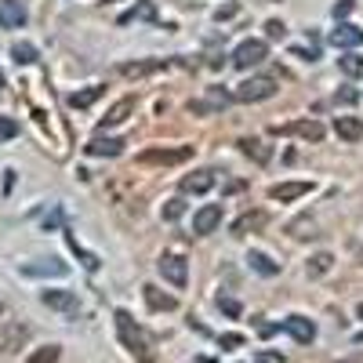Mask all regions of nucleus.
Segmentation results:
<instances>
[{"instance_id":"nucleus-1","label":"nucleus","mask_w":363,"mask_h":363,"mask_svg":"<svg viewBox=\"0 0 363 363\" xmlns=\"http://www.w3.org/2000/svg\"><path fill=\"white\" fill-rule=\"evenodd\" d=\"M116 330H120V342H124V349L131 356H138L142 363H153V345H149L145 330L131 320V313H124V309L116 313Z\"/></svg>"},{"instance_id":"nucleus-2","label":"nucleus","mask_w":363,"mask_h":363,"mask_svg":"<svg viewBox=\"0 0 363 363\" xmlns=\"http://www.w3.org/2000/svg\"><path fill=\"white\" fill-rule=\"evenodd\" d=\"M272 95H277V80L272 77H247L233 91L236 102H262V99H272Z\"/></svg>"},{"instance_id":"nucleus-3","label":"nucleus","mask_w":363,"mask_h":363,"mask_svg":"<svg viewBox=\"0 0 363 363\" xmlns=\"http://www.w3.org/2000/svg\"><path fill=\"white\" fill-rule=\"evenodd\" d=\"M193 157V145H178V149H167V145H153V149H142L138 153V164H186Z\"/></svg>"},{"instance_id":"nucleus-4","label":"nucleus","mask_w":363,"mask_h":363,"mask_svg":"<svg viewBox=\"0 0 363 363\" xmlns=\"http://www.w3.org/2000/svg\"><path fill=\"white\" fill-rule=\"evenodd\" d=\"M265 58H269V44L265 40H244L233 51V66L236 69H251V66H262Z\"/></svg>"},{"instance_id":"nucleus-5","label":"nucleus","mask_w":363,"mask_h":363,"mask_svg":"<svg viewBox=\"0 0 363 363\" xmlns=\"http://www.w3.org/2000/svg\"><path fill=\"white\" fill-rule=\"evenodd\" d=\"M157 269H160V277L167 284H174V287H186V280H189V262L182 258V255H164L157 262Z\"/></svg>"},{"instance_id":"nucleus-6","label":"nucleus","mask_w":363,"mask_h":363,"mask_svg":"<svg viewBox=\"0 0 363 363\" xmlns=\"http://www.w3.org/2000/svg\"><path fill=\"white\" fill-rule=\"evenodd\" d=\"M218 225H222V203H203L193 215V233H200V236L215 233Z\"/></svg>"},{"instance_id":"nucleus-7","label":"nucleus","mask_w":363,"mask_h":363,"mask_svg":"<svg viewBox=\"0 0 363 363\" xmlns=\"http://www.w3.org/2000/svg\"><path fill=\"white\" fill-rule=\"evenodd\" d=\"M330 44L342 48V51H352V48L363 44V29L352 26V22H338L335 29H330Z\"/></svg>"},{"instance_id":"nucleus-8","label":"nucleus","mask_w":363,"mask_h":363,"mask_svg":"<svg viewBox=\"0 0 363 363\" xmlns=\"http://www.w3.org/2000/svg\"><path fill=\"white\" fill-rule=\"evenodd\" d=\"M280 327L287 330V335H291L298 345H309V342L316 338V323H313V320H306V316H287Z\"/></svg>"},{"instance_id":"nucleus-9","label":"nucleus","mask_w":363,"mask_h":363,"mask_svg":"<svg viewBox=\"0 0 363 363\" xmlns=\"http://www.w3.org/2000/svg\"><path fill=\"white\" fill-rule=\"evenodd\" d=\"M277 135H298L306 142H320L323 138V124H320V120H294V124L277 128Z\"/></svg>"},{"instance_id":"nucleus-10","label":"nucleus","mask_w":363,"mask_h":363,"mask_svg":"<svg viewBox=\"0 0 363 363\" xmlns=\"http://www.w3.org/2000/svg\"><path fill=\"white\" fill-rule=\"evenodd\" d=\"M26 4L22 0H0V26L4 29H22L26 26Z\"/></svg>"},{"instance_id":"nucleus-11","label":"nucleus","mask_w":363,"mask_h":363,"mask_svg":"<svg viewBox=\"0 0 363 363\" xmlns=\"http://www.w3.org/2000/svg\"><path fill=\"white\" fill-rule=\"evenodd\" d=\"M40 298H44V306H48V309L69 313V316H73V313H80V301H77V294H73V291H44Z\"/></svg>"},{"instance_id":"nucleus-12","label":"nucleus","mask_w":363,"mask_h":363,"mask_svg":"<svg viewBox=\"0 0 363 363\" xmlns=\"http://www.w3.org/2000/svg\"><path fill=\"white\" fill-rule=\"evenodd\" d=\"M211 189H215V171H193V174L182 178V193L200 196V193H211Z\"/></svg>"},{"instance_id":"nucleus-13","label":"nucleus","mask_w":363,"mask_h":363,"mask_svg":"<svg viewBox=\"0 0 363 363\" xmlns=\"http://www.w3.org/2000/svg\"><path fill=\"white\" fill-rule=\"evenodd\" d=\"M167 69V58H145V62H124L120 66V73H124L128 80H138V77H149V73H160Z\"/></svg>"},{"instance_id":"nucleus-14","label":"nucleus","mask_w":363,"mask_h":363,"mask_svg":"<svg viewBox=\"0 0 363 363\" xmlns=\"http://www.w3.org/2000/svg\"><path fill=\"white\" fill-rule=\"evenodd\" d=\"M313 186L309 182H280V186H272L269 189V196L272 200H280V203H291V200H298V196H306Z\"/></svg>"},{"instance_id":"nucleus-15","label":"nucleus","mask_w":363,"mask_h":363,"mask_svg":"<svg viewBox=\"0 0 363 363\" xmlns=\"http://www.w3.org/2000/svg\"><path fill=\"white\" fill-rule=\"evenodd\" d=\"M265 222H269L265 211H247V215H240V218L233 222V233H236V236H247V233L265 229Z\"/></svg>"},{"instance_id":"nucleus-16","label":"nucleus","mask_w":363,"mask_h":363,"mask_svg":"<svg viewBox=\"0 0 363 363\" xmlns=\"http://www.w3.org/2000/svg\"><path fill=\"white\" fill-rule=\"evenodd\" d=\"M142 294H145V301H149V309H157V313H171V309H178V301H174L171 294H164L160 287H153V284H145Z\"/></svg>"},{"instance_id":"nucleus-17","label":"nucleus","mask_w":363,"mask_h":363,"mask_svg":"<svg viewBox=\"0 0 363 363\" xmlns=\"http://www.w3.org/2000/svg\"><path fill=\"white\" fill-rule=\"evenodd\" d=\"M335 131L345 142H359L363 138V120L359 116H335Z\"/></svg>"},{"instance_id":"nucleus-18","label":"nucleus","mask_w":363,"mask_h":363,"mask_svg":"<svg viewBox=\"0 0 363 363\" xmlns=\"http://www.w3.org/2000/svg\"><path fill=\"white\" fill-rule=\"evenodd\" d=\"M124 138H95V142H91L87 145V153L91 157H120V153H124Z\"/></svg>"},{"instance_id":"nucleus-19","label":"nucleus","mask_w":363,"mask_h":363,"mask_svg":"<svg viewBox=\"0 0 363 363\" xmlns=\"http://www.w3.org/2000/svg\"><path fill=\"white\" fill-rule=\"evenodd\" d=\"M26 277H66V262L58 258H48V262H37V265H22Z\"/></svg>"},{"instance_id":"nucleus-20","label":"nucleus","mask_w":363,"mask_h":363,"mask_svg":"<svg viewBox=\"0 0 363 363\" xmlns=\"http://www.w3.org/2000/svg\"><path fill=\"white\" fill-rule=\"evenodd\" d=\"M153 18H157V4H153V0H138L131 11L120 15V26H128V22H153Z\"/></svg>"},{"instance_id":"nucleus-21","label":"nucleus","mask_w":363,"mask_h":363,"mask_svg":"<svg viewBox=\"0 0 363 363\" xmlns=\"http://www.w3.org/2000/svg\"><path fill=\"white\" fill-rule=\"evenodd\" d=\"M131 113H135V99H120V102H116V106H113V109L102 116V124H99V128L106 131V128H113V124H124V120H128Z\"/></svg>"},{"instance_id":"nucleus-22","label":"nucleus","mask_w":363,"mask_h":363,"mask_svg":"<svg viewBox=\"0 0 363 363\" xmlns=\"http://www.w3.org/2000/svg\"><path fill=\"white\" fill-rule=\"evenodd\" d=\"M240 153L251 157L255 164H269L272 160V149L265 142H258V138H240Z\"/></svg>"},{"instance_id":"nucleus-23","label":"nucleus","mask_w":363,"mask_h":363,"mask_svg":"<svg viewBox=\"0 0 363 363\" xmlns=\"http://www.w3.org/2000/svg\"><path fill=\"white\" fill-rule=\"evenodd\" d=\"M102 84H95V87H84V91H73V95H69V106L73 109H87L91 102H95V99H102Z\"/></svg>"},{"instance_id":"nucleus-24","label":"nucleus","mask_w":363,"mask_h":363,"mask_svg":"<svg viewBox=\"0 0 363 363\" xmlns=\"http://www.w3.org/2000/svg\"><path fill=\"white\" fill-rule=\"evenodd\" d=\"M247 265L258 272V277H277V272H280V265H277V262H269L262 251H251V255H247Z\"/></svg>"},{"instance_id":"nucleus-25","label":"nucleus","mask_w":363,"mask_h":363,"mask_svg":"<svg viewBox=\"0 0 363 363\" xmlns=\"http://www.w3.org/2000/svg\"><path fill=\"white\" fill-rule=\"evenodd\" d=\"M11 55H15V62H18V66H29V62H37V48H33V44H26V40L11 44Z\"/></svg>"},{"instance_id":"nucleus-26","label":"nucleus","mask_w":363,"mask_h":363,"mask_svg":"<svg viewBox=\"0 0 363 363\" xmlns=\"http://www.w3.org/2000/svg\"><path fill=\"white\" fill-rule=\"evenodd\" d=\"M338 66H342V73H345V77H359V73H363V58L349 51V55H342V58H338Z\"/></svg>"},{"instance_id":"nucleus-27","label":"nucleus","mask_w":363,"mask_h":363,"mask_svg":"<svg viewBox=\"0 0 363 363\" xmlns=\"http://www.w3.org/2000/svg\"><path fill=\"white\" fill-rule=\"evenodd\" d=\"M330 262H335V258H330L327 251H320V255H313V258H309V277H323V272L330 269Z\"/></svg>"},{"instance_id":"nucleus-28","label":"nucleus","mask_w":363,"mask_h":363,"mask_svg":"<svg viewBox=\"0 0 363 363\" xmlns=\"http://www.w3.org/2000/svg\"><path fill=\"white\" fill-rule=\"evenodd\" d=\"M58 356H62V352H58V345H44V349H37L33 356H29L26 363H58Z\"/></svg>"},{"instance_id":"nucleus-29","label":"nucleus","mask_w":363,"mask_h":363,"mask_svg":"<svg viewBox=\"0 0 363 363\" xmlns=\"http://www.w3.org/2000/svg\"><path fill=\"white\" fill-rule=\"evenodd\" d=\"M182 215H186V200H167L164 203V222H178Z\"/></svg>"},{"instance_id":"nucleus-30","label":"nucleus","mask_w":363,"mask_h":363,"mask_svg":"<svg viewBox=\"0 0 363 363\" xmlns=\"http://www.w3.org/2000/svg\"><path fill=\"white\" fill-rule=\"evenodd\" d=\"M265 37H269V40H284V37H287V26H284L280 18L265 22Z\"/></svg>"},{"instance_id":"nucleus-31","label":"nucleus","mask_w":363,"mask_h":363,"mask_svg":"<svg viewBox=\"0 0 363 363\" xmlns=\"http://www.w3.org/2000/svg\"><path fill=\"white\" fill-rule=\"evenodd\" d=\"M218 309H222L225 316H240V301H233V298H218Z\"/></svg>"},{"instance_id":"nucleus-32","label":"nucleus","mask_w":363,"mask_h":363,"mask_svg":"<svg viewBox=\"0 0 363 363\" xmlns=\"http://www.w3.org/2000/svg\"><path fill=\"white\" fill-rule=\"evenodd\" d=\"M255 363H284V356H280V352H272V349H262V352L255 356Z\"/></svg>"},{"instance_id":"nucleus-33","label":"nucleus","mask_w":363,"mask_h":363,"mask_svg":"<svg viewBox=\"0 0 363 363\" xmlns=\"http://www.w3.org/2000/svg\"><path fill=\"white\" fill-rule=\"evenodd\" d=\"M338 102H342V106H352V102H359V91H352V87H342V91H338Z\"/></svg>"},{"instance_id":"nucleus-34","label":"nucleus","mask_w":363,"mask_h":363,"mask_svg":"<svg viewBox=\"0 0 363 363\" xmlns=\"http://www.w3.org/2000/svg\"><path fill=\"white\" fill-rule=\"evenodd\" d=\"M294 55H298V58H306V62H316V58H320L316 48H294Z\"/></svg>"},{"instance_id":"nucleus-35","label":"nucleus","mask_w":363,"mask_h":363,"mask_svg":"<svg viewBox=\"0 0 363 363\" xmlns=\"http://www.w3.org/2000/svg\"><path fill=\"white\" fill-rule=\"evenodd\" d=\"M18 131V124H15V120H0V138H11Z\"/></svg>"},{"instance_id":"nucleus-36","label":"nucleus","mask_w":363,"mask_h":363,"mask_svg":"<svg viewBox=\"0 0 363 363\" xmlns=\"http://www.w3.org/2000/svg\"><path fill=\"white\" fill-rule=\"evenodd\" d=\"M352 11V0H338V4H335V18H345Z\"/></svg>"},{"instance_id":"nucleus-37","label":"nucleus","mask_w":363,"mask_h":363,"mask_svg":"<svg viewBox=\"0 0 363 363\" xmlns=\"http://www.w3.org/2000/svg\"><path fill=\"white\" fill-rule=\"evenodd\" d=\"M240 342H244V338H240V335H222V345H225V349H236Z\"/></svg>"},{"instance_id":"nucleus-38","label":"nucleus","mask_w":363,"mask_h":363,"mask_svg":"<svg viewBox=\"0 0 363 363\" xmlns=\"http://www.w3.org/2000/svg\"><path fill=\"white\" fill-rule=\"evenodd\" d=\"M233 15H236V4H225V8H218V15H215V18L222 22V18H233Z\"/></svg>"},{"instance_id":"nucleus-39","label":"nucleus","mask_w":363,"mask_h":363,"mask_svg":"<svg viewBox=\"0 0 363 363\" xmlns=\"http://www.w3.org/2000/svg\"><path fill=\"white\" fill-rule=\"evenodd\" d=\"M356 313H359V316H363V301H359V306H356Z\"/></svg>"},{"instance_id":"nucleus-40","label":"nucleus","mask_w":363,"mask_h":363,"mask_svg":"<svg viewBox=\"0 0 363 363\" xmlns=\"http://www.w3.org/2000/svg\"><path fill=\"white\" fill-rule=\"evenodd\" d=\"M0 313H4V309H0Z\"/></svg>"},{"instance_id":"nucleus-41","label":"nucleus","mask_w":363,"mask_h":363,"mask_svg":"<svg viewBox=\"0 0 363 363\" xmlns=\"http://www.w3.org/2000/svg\"><path fill=\"white\" fill-rule=\"evenodd\" d=\"M349 363H352V359H349Z\"/></svg>"}]
</instances>
